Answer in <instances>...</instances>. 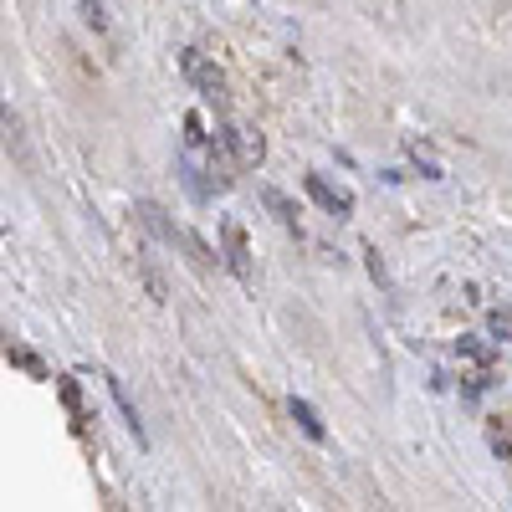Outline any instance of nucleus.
Returning <instances> with one entry per match:
<instances>
[{
	"mask_svg": "<svg viewBox=\"0 0 512 512\" xmlns=\"http://www.w3.org/2000/svg\"><path fill=\"white\" fill-rule=\"evenodd\" d=\"M180 72H185V82H190V88H195L210 108L226 113V72L210 62L200 47H185V52H180Z\"/></svg>",
	"mask_w": 512,
	"mask_h": 512,
	"instance_id": "1",
	"label": "nucleus"
},
{
	"mask_svg": "<svg viewBox=\"0 0 512 512\" xmlns=\"http://www.w3.org/2000/svg\"><path fill=\"white\" fill-rule=\"evenodd\" d=\"M108 395H113V405H118L123 425H128V431H134V441H139V446H149V436H144V420H139V405L128 400V390H123V379H108Z\"/></svg>",
	"mask_w": 512,
	"mask_h": 512,
	"instance_id": "7",
	"label": "nucleus"
},
{
	"mask_svg": "<svg viewBox=\"0 0 512 512\" xmlns=\"http://www.w3.org/2000/svg\"><path fill=\"white\" fill-rule=\"evenodd\" d=\"M77 11H82V21H88L93 31H108V11H103V0H77Z\"/></svg>",
	"mask_w": 512,
	"mask_h": 512,
	"instance_id": "12",
	"label": "nucleus"
},
{
	"mask_svg": "<svg viewBox=\"0 0 512 512\" xmlns=\"http://www.w3.org/2000/svg\"><path fill=\"white\" fill-rule=\"evenodd\" d=\"M134 210H139V221H144V226H149V231H154L164 246H185V231H180L175 221H169V216H164V210H159L154 200H139Z\"/></svg>",
	"mask_w": 512,
	"mask_h": 512,
	"instance_id": "5",
	"label": "nucleus"
},
{
	"mask_svg": "<svg viewBox=\"0 0 512 512\" xmlns=\"http://www.w3.org/2000/svg\"><path fill=\"white\" fill-rule=\"evenodd\" d=\"M456 354L472 359L477 369H492V364H497V338L487 344V338H477V333H461V338H456Z\"/></svg>",
	"mask_w": 512,
	"mask_h": 512,
	"instance_id": "8",
	"label": "nucleus"
},
{
	"mask_svg": "<svg viewBox=\"0 0 512 512\" xmlns=\"http://www.w3.org/2000/svg\"><path fill=\"white\" fill-rule=\"evenodd\" d=\"M364 256H369V277H374L379 287H390V277H384V262H379V251H374V246H364Z\"/></svg>",
	"mask_w": 512,
	"mask_h": 512,
	"instance_id": "16",
	"label": "nucleus"
},
{
	"mask_svg": "<svg viewBox=\"0 0 512 512\" xmlns=\"http://www.w3.org/2000/svg\"><path fill=\"white\" fill-rule=\"evenodd\" d=\"M221 246H226L221 262L231 267V277H236V282H251V246H246V231H241L236 221L221 226Z\"/></svg>",
	"mask_w": 512,
	"mask_h": 512,
	"instance_id": "3",
	"label": "nucleus"
},
{
	"mask_svg": "<svg viewBox=\"0 0 512 512\" xmlns=\"http://www.w3.org/2000/svg\"><path fill=\"white\" fill-rule=\"evenodd\" d=\"M303 185H308V195L328 210V216H338V221H349V216H354V195H349V190L328 185L323 175H303Z\"/></svg>",
	"mask_w": 512,
	"mask_h": 512,
	"instance_id": "4",
	"label": "nucleus"
},
{
	"mask_svg": "<svg viewBox=\"0 0 512 512\" xmlns=\"http://www.w3.org/2000/svg\"><path fill=\"white\" fill-rule=\"evenodd\" d=\"M185 251L195 256V267H200V272H210V267H216V251H210V246H205V236H195V231H185Z\"/></svg>",
	"mask_w": 512,
	"mask_h": 512,
	"instance_id": "11",
	"label": "nucleus"
},
{
	"mask_svg": "<svg viewBox=\"0 0 512 512\" xmlns=\"http://www.w3.org/2000/svg\"><path fill=\"white\" fill-rule=\"evenodd\" d=\"M487 328H492L497 344H512V313H502V308H497V313L487 318Z\"/></svg>",
	"mask_w": 512,
	"mask_h": 512,
	"instance_id": "14",
	"label": "nucleus"
},
{
	"mask_svg": "<svg viewBox=\"0 0 512 512\" xmlns=\"http://www.w3.org/2000/svg\"><path fill=\"white\" fill-rule=\"evenodd\" d=\"M262 200H267V210H272V216H277L287 231H297V236H303V226H297V205H292L282 190H262Z\"/></svg>",
	"mask_w": 512,
	"mask_h": 512,
	"instance_id": "10",
	"label": "nucleus"
},
{
	"mask_svg": "<svg viewBox=\"0 0 512 512\" xmlns=\"http://www.w3.org/2000/svg\"><path fill=\"white\" fill-rule=\"evenodd\" d=\"M287 415L297 420V431H303L308 441H328V425H323V415L313 410V400H303V395H292V400H287Z\"/></svg>",
	"mask_w": 512,
	"mask_h": 512,
	"instance_id": "6",
	"label": "nucleus"
},
{
	"mask_svg": "<svg viewBox=\"0 0 512 512\" xmlns=\"http://www.w3.org/2000/svg\"><path fill=\"white\" fill-rule=\"evenodd\" d=\"M221 139H226L236 169H262V159H267V139L256 134V128H246V123H226V128H221Z\"/></svg>",
	"mask_w": 512,
	"mask_h": 512,
	"instance_id": "2",
	"label": "nucleus"
},
{
	"mask_svg": "<svg viewBox=\"0 0 512 512\" xmlns=\"http://www.w3.org/2000/svg\"><path fill=\"white\" fill-rule=\"evenodd\" d=\"M6 359H11V364H21V369H31L36 379H41V374H47V369H41V359H36V354H26L21 344H11V338H6Z\"/></svg>",
	"mask_w": 512,
	"mask_h": 512,
	"instance_id": "13",
	"label": "nucleus"
},
{
	"mask_svg": "<svg viewBox=\"0 0 512 512\" xmlns=\"http://www.w3.org/2000/svg\"><path fill=\"white\" fill-rule=\"evenodd\" d=\"M62 400H67L72 415H82V395H77V384H72V379H62Z\"/></svg>",
	"mask_w": 512,
	"mask_h": 512,
	"instance_id": "17",
	"label": "nucleus"
},
{
	"mask_svg": "<svg viewBox=\"0 0 512 512\" xmlns=\"http://www.w3.org/2000/svg\"><path fill=\"white\" fill-rule=\"evenodd\" d=\"M180 180H185V190H190L195 200H210V195H216V190H221V185H210V180H205V169H200V164H195L190 154L180 159Z\"/></svg>",
	"mask_w": 512,
	"mask_h": 512,
	"instance_id": "9",
	"label": "nucleus"
},
{
	"mask_svg": "<svg viewBox=\"0 0 512 512\" xmlns=\"http://www.w3.org/2000/svg\"><path fill=\"white\" fill-rule=\"evenodd\" d=\"M185 144H190V149H205V144H210V139H205V123H200V113H190V118H185Z\"/></svg>",
	"mask_w": 512,
	"mask_h": 512,
	"instance_id": "15",
	"label": "nucleus"
}]
</instances>
